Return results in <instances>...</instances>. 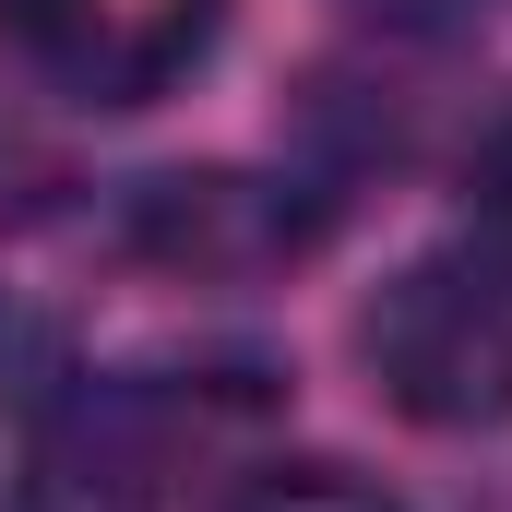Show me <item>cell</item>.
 <instances>
[{"instance_id":"cell-7","label":"cell","mask_w":512,"mask_h":512,"mask_svg":"<svg viewBox=\"0 0 512 512\" xmlns=\"http://www.w3.org/2000/svg\"><path fill=\"white\" fill-rule=\"evenodd\" d=\"M465 191H477V215H489V239H512V108L477 131V155H465Z\"/></svg>"},{"instance_id":"cell-3","label":"cell","mask_w":512,"mask_h":512,"mask_svg":"<svg viewBox=\"0 0 512 512\" xmlns=\"http://www.w3.org/2000/svg\"><path fill=\"white\" fill-rule=\"evenodd\" d=\"M0 24L24 36V60L48 84H72L96 108H143L215 48L227 0H0Z\"/></svg>"},{"instance_id":"cell-2","label":"cell","mask_w":512,"mask_h":512,"mask_svg":"<svg viewBox=\"0 0 512 512\" xmlns=\"http://www.w3.org/2000/svg\"><path fill=\"white\" fill-rule=\"evenodd\" d=\"M215 429V393L120 370V382H60V405L24 441V501L36 512H155Z\"/></svg>"},{"instance_id":"cell-4","label":"cell","mask_w":512,"mask_h":512,"mask_svg":"<svg viewBox=\"0 0 512 512\" xmlns=\"http://www.w3.org/2000/svg\"><path fill=\"white\" fill-rule=\"evenodd\" d=\"M310 239L298 203H274L262 179H155L131 203V251L167 274H262Z\"/></svg>"},{"instance_id":"cell-1","label":"cell","mask_w":512,"mask_h":512,"mask_svg":"<svg viewBox=\"0 0 512 512\" xmlns=\"http://www.w3.org/2000/svg\"><path fill=\"white\" fill-rule=\"evenodd\" d=\"M370 393L417 429H501L512 417V239H441L393 262L358 310Z\"/></svg>"},{"instance_id":"cell-6","label":"cell","mask_w":512,"mask_h":512,"mask_svg":"<svg viewBox=\"0 0 512 512\" xmlns=\"http://www.w3.org/2000/svg\"><path fill=\"white\" fill-rule=\"evenodd\" d=\"M60 382H72V370H60V322L0 286V453L36 441V417L60 405Z\"/></svg>"},{"instance_id":"cell-5","label":"cell","mask_w":512,"mask_h":512,"mask_svg":"<svg viewBox=\"0 0 512 512\" xmlns=\"http://www.w3.org/2000/svg\"><path fill=\"white\" fill-rule=\"evenodd\" d=\"M215 512H405L382 477H358V465H334V453H274L251 477H227Z\"/></svg>"},{"instance_id":"cell-8","label":"cell","mask_w":512,"mask_h":512,"mask_svg":"<svg viewBox=\"0 0 512 512\" xmlns=\"http://www.w3.org/2000/svg\"><path fill=\"white\" fill-rule=\"evenodd\" d=\"M358 12H382V24H453L465 0H358Z\"/></svg>"}]
</instances>
